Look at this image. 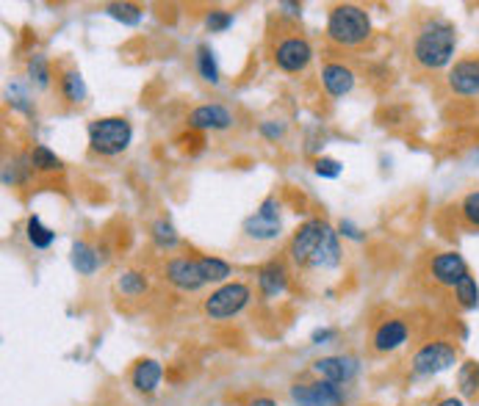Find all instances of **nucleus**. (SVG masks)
I'll return each instance as SVG.
<instances>
[{"label": "nucleus", "mask_w": 479, "mask_h": 406, "mask_svg": "<svg viewBox=\"0 0 479 406\" xmlns=\"http://www.w3.org/2000/svg\"><path fill=\"white\" fill-rule=\"evenodd\" d=\"M244 236L255 241H275L280 238V202L275 197L263 199L252 216L244 218Z\"/></svg>", "instance_id": "8"}, {"label": "nucleus", "mask_w": 479, "mask_h": 406, "mask_svg": "<svg viewBox=\"0 0 479 406\" xmlns=\"http://www.w3.org/2000/svg\"><path fill=\"white\" fill-rule=\"evenodd\" d=\"M28 78L39 86V89H47L50 86V62L42 55V53H34L28 58Z\"/></svg>", "instance_id": "29"}, {"label": "nucleus", "mask_w": 479, "mask_h": 406, "mask_svg": "<svg viewBox=\"0 0 479 406\" xmlns=\"http://www.w3.org/2000/svg\"><path fill=\"white\" fill-rule=\"evenodd\" d=\"M258 130H260L263 139L280 141V139L286 136V122H280V120H263V122L258 125Z\"/></svg>", "instance_id": "34"}, {"label": "nucleus", "mask_w": 479, "mask_h": 406, "mask_svg": "<svg viewBox=\"0 0 479 406\" xmlns=\"http://www.w3.org/2000/svg\"><path fill=\"white\" fill-rule=\"evenodd\" d=\"M457 345L452 340H427L415 348V354L410 360V373L424 379V376H438L457 365Z\"/></svg>", "instance_id": "5"}, {"label": "nucleus", "mask_w": 479, "mask_h": 406, "mask_svg": "<svg viewBox=\"0 0 479 406\" xmlns=\"http://www.w3.org/2000/svg\"><path fill=\"white\" fill-rule=\"evenodd\" d=\"M280 9H286L291 17H299V14H302V6H299V4H280Z\"/></svg>", "instance_id": "39"}, {"label": "nucleus", "mask_w": 479, "mask_h": 406, "mask_svg": "<svg viewBox=\"0 0 479 406\" xmlns=\"http://www.w3.org/2000/svg\"><path fill=\"white\" fill-rule=\"evenodd\" d=\"M457 50V28L444 17H427L413 34L410 55L418 70L438 72L452 64Z\"/></svg>", "instance_id": "2"}, {"label": "nucleus", "mask_w": 479, "mask_h": 406, "mask_svg": "<svg viewBox=\"0 0 479 406\" xmlns=\"http://www.w3.org/2000/svg\"><path fill=\"white\" fill-rule=\"evenodd\" d=\"M59 92H62V97L67 100V102H73V105H78V102H83L86 100V83H83V75L78 72V70H64L62 75H59Z\"/></svg>", "instance_id": "22"}, {"label": "nucleus", "mask_w": 479, "mask_h": 406, "mask_svg": "<svg viewBox=\"0 0 479 406\" xmlns=\"http://www.w3.org/2000/svg\"><path fill=\"white\" fill-rule=\"evenodd\" d=\"M161 379H164V368L158 360H142V362H136V368L131 373V384L142 395H152L158 387H161Z\"/></svg>", "instance_id": "18"}, {"label": "nucleus", "mask_w": 479, "mask_h": 406, "mask_svg": "<svg viewBox=\"0 0 479 406\" xmlns=\"http://www.w3.org/2000/svg\"><path fill=\"white\" fill-rule=\"evenodd\" d=\"M247 406H280L275 398H269V395H258V398H252Z\"/></svg>", "instance_id": "36"}, {"label": "nucleus", "mask_w": 479, "mask_h": 406, "mask_svg": "<svg viewBox=\"0 0 479 406\" xmlns=\"http://www.w3.org/2000/svg\"><path fill=\"white\" fill-rule=\"evenodd\" d=\"M275 67L288 72V75H297V72H305L308 64L313 62V47L305 36L299 34H291V36H283L278 44H275Z\"/></svg>", "instance_id": "7"}, {"label": "nucleus", "mask_w": 479, "mask_h": 406, "mask_svg": "<svg viewBox=\"0 0 479 406\" xmlns=\"http://www.w3.org/2000/svg\"><path fill=\"white\" fill-rule=\"evenodd\" d=\"M291 401L297 406H344V395H341L338 384H330L325 379L294 384Z\"/></svg>", "instance_id": "10"}, {"label": "nucleus", "mask_w": 479, "mask_h": 406, "mask_svg": "<svg viewBox=\"0 0 479 406\" xmlns=\"http://www.w3.org/2000/svg\"><path fill=\"white\" fill-rule=\"evenodd\" d=\"M25 238H28V244L34 249H50L53 241H56V232H53L50 227H44L39 216H28V221H25Z\"/></svg>", "instance_id": "24"}, {"label": "nucleus", "mask_w": 479, "mask_h": 406, "mask_svg": "<svg viewBox=\"0 0 479 406\" xmlns=\"http://www.w3.org/2000/svg\"><path fill=\"white\" fill-rule=\"evenodd\" d=\"M288 257L302 268H336L341 263L338 229H333L325 218H308L288 241Z\"/></svg>", "instance_id": "1"}, {"label": "nucleus", "mask_w": 479, "mask_h": 406, "mask_svg": "<svg viewBox=\"0 0 479 406\" xmlns=\"http://www.w3.org/2000/svg\"><path fill=\"white\" fill-rule=\"evenodd\" d=\"M230 125H233V113L220 102L197 105L189 113V128L191 130H228Z\"/></svg>", "instance_id": "14"}, {"label": "nucleus", "mask_w": 479, "mask_h": 406, "mask_svg": "<svg viewBox=\"0 0 479 406\" xmlns=\"http://www.w3.org/2000/svg\"><path fill=\"white\" fill-rule=\"evenodd\" d=\"M313 171L318 174V178H325V180H336V178H341L344 163L336 160V158H316Z\"/></svg>", "instance_id": "33"}, {"label": "nucleus", "mask_w": 479, "mask_h": 406, "mask_svg": "<svg viewBox=\"0 0 479 406\" xmlns=\"http://www.w3.org/2000/svg\"><path fill=\"white\" fill-rule=\"evenodd\" d=\"M460 216H463V221L468 224V227H474V229H479V188H474V191H468L463 199H460Z\"/></svg>", "instance_id": "31"}, {"label": "nucleus", "mask_w": 479, "mask_h": 406, "mask_svg": "<svg viewBox=\"0 0 479 406\" xmlns=\"http://www.w3.org/2000/svg\"><path fill=\"white\" fill-rule=\"evenodd\" d=\"M322 86L330 97H347L355 89V72L352 67L341 62H327L322 67Z\"/></svg>", "instance_id": "17"}, {"label": "nucleus", "mask_w": 479, "mask_h": 406, "mask_svg": "<svg viewBox=\"0 0 479 406\" xmlns=\"http://www.w3.org/2000/svg\"><path fill=\"white\" fill-rule=\"evenodd\" d=\"M70 260H73V268H75L81 276H92V274H97V268L103 266L100 252H97L89 241H75V244H73V252H70Z\"/></svg>", "instance_id": "19"}, {"label": "nucleus", "mask_w": 479, "mask_h": 406, "mask_svg": "<svg viewBox=\"0 0 479 406\" xmlns=\"http://www.w3.org/2000/svg\"><path fill=\"white\" fill-rule=\"evenodd\" d=\"M313 373L316 379H325L330 384H347L355 373H357V360L355 357H322L313 362Z\"/></svg>", "instance_id": "15"}, {"label": "nucleus", "mask_w": 479, "mask_h": 406, "mask_svg": "<svg viewBox=\"0 0 479 406\" xmlns=\"http://www.w3.org/2000/svg\"><path fill=\"white\" fill-rule=\"evenodd\" d=\"M150 238H152L155 249H161V252H172V249L181 244V236H178L175 224L167 221V218L152 221V227H150Z\"/></svg>", "instance_id": "21"}, {"label": "nucleus", "mask_w": 479, "mask_h": 406, "mask_svg": "<svg viewBox=\"0 0 479 406\" xmlns=\"http://www.w3.org/2000/svg\"><path fill=\"white\" fill-rule=\"evenodd\" d=\"M455 302L460 310H476L479 307V285L474 274H465L457 285H455Z\"/></svg>", "instance_id": "26"}, {"label": "nucleus", "mask_w": 479, "mask_h": 406, "mask_svg": "<svg viewBox=\"0 0 479 406\" xmlns=\"http://www.w3.org/2000/svg\"><path fill=\"white\" fill-rule=\"evenodd\" d=\"M435 406H465V403H463V398H457V395H446V398H441Z\"/></svg>", "instance_id": "37"}, {"label": "nucleus", "mask_w": 479, "mask_h": 406, "mask_svg": "<svg viewBox=\"0 0 479 406\" xmlns=\"http://www.w3.org/2000/svg\"><path fill=\"white\" fill-rule=\"evenodd\" d=\"M205 28L210 34H225L228 28H233V14L225 12V9H210L205 14Z\"/></svg>", "instance_id": "32"}, {"label": "nucleus", "mask_w": 479, "mask_h": 406, "mask_svg": "<svg viewBox=\"0 0 479 406\" xmlns=\"http://www.w3.org/2000/svg\"><path fill=\"white\" fill-rule=\"evenodd\" d=\"M117 290H120L122 296H128V299L144 296V294H147V274H144V271H136V268L122 271V274L117 276Z\"/></svg>", "instance_id": "25"}, {"label": "nucleus", "mask_w": 479, "mask_h": 406, "mask_svg": "<svg viewBox=\"0 0 479 406\" xmlns=\"http://www.w3.org/2000/svg\"><path fill=\"white\" fill-rule=\"evenodd\" d=\"M338 236H344V238H349V241H360V238H363L360 229H357L349 218H344V221L338 224Z\"/></svg>", "instance_id": "35"}, {"label": "nucleus", "mask_w": 479, "mask_h": 406, "mask_svg": "<svg viewBox=\"0 0 479 406\" xmlns=\"http://www.w3.org/2000/svg\"><path fill=\"white\" fill-rule=\"evenodd\" d=\"M164 279L183 290V294H194V290L205 287V276L200 271V257H189V255H178V257H170L164 263Z\"/></svg>", "instance_id": "9"}, {"label": "nucleus", "mask_w": 479, "mask_h": 406, "mask_svg": "<svg viewBox=\"0 0 479 406\" xmlns=\"http://www.w3.org/2000/svg\"><path fill=\"white\" fill-rule=\"evenodd\" d=\"M371 36V17L357 4H338L327 14V39L338 47H360Z\"/></svg>", "instance_id": "3"}, {"label": "nucleus", "mask_w": 479, "mask_h": 406, "mask_svg": "<svg viewBox=\"0 0 479 406\" xmlns=\"http://www.w3.org/2000/svg\"><path fill=\"white\" fill-rule=\"evenodd\" d=\"M457 390L463 398H476L479 395V362L476 360H465L457 368Z\"/></svg>", "instance_id": "27"}, {"label": "nucleus", "mask_w": 479, "mask_h": 406, "mask_svg": "<svg viewBox=\"0 0 479 406\" xmlns=\"http://www.w3.org/2000/svg\"><path fill=\"white\" fill-rule=\"evenodd\" d=\"M194 64H197V72L205 83L217 86L220 83V64H217V55L208 44H197L194 50Z\"/></svg>", "instance_id": "20"}, {"label": "nucleus", "mask_w": 479, "mask_h": 406, "mask_svg": "<svg viewBox=\"0 0 479 406\" xmlns=\"http://www.w3.org/2000/svg\"><path fill=\"white\" fill-rule=\"evenodd\" d=\"M133 141V128L125 116H103L89 125V147L97 155L114 158L122 155Z\"/></svg>", "instance_id": "4"}, {"label": "nucleus", "mask_w": 479, "mask_h": 406, "mask_svg": "<svg viewBox=\"0 0 479 406\" xmlns=\"http://www.w3.org/2000/svg\"><path fill=\"white\" fill-rule=\"evenodd\" d=\"M200 271H202V276H205V285H210V282H222V285H225V282L230 279V274H233V268H230L228 260L210 257V255L200 257Z\"/></svg>", "instance_id": "28"}, {"label": "nucleus", "mask_w": 479, "mask_h": 406, "mask_svg": "<svg viewBox=\"0 0 479 406\" xmlns=\"http://www.w3.org/2000/svg\"><path fill=\"white\" fill-rule=\"evenodd\" d=\"M249 302H252V287L247 282H225L202 302V313L210 321H228V318H236Z\"/></svg>", "instance_id": "6"}, {"label": "nucleus", "mask_w": 479, "mask_h": 406, "mask_svg": "<svg viewBox=\"0 0 479 406\" xmlns=\"http://www.w3.org/2000/svg\"><path fill=\"white\" fill-rule=\"evenodd\" d=\"M105 14L125 23V25H136L144 17L142 6H133V4H109V6H105Z\"/></svg>", "instance_id": "30"}, {"label": "nucleus", "mask_w": 479, "mask_h": 406, "mask_svg": "<svg viewBox=\"0 0 479 406\" xmlns=\"http://www.w3.org/2000/svg\"><path fill=\"white\" fill-rule=\"evenodd\" d=\"M288 287V271L280 260H269L258 268V290L263 299H278Z\"/></svg>", "instance_id": "16"}, {"label": "nucleus", "mask_w": 479, "mask_h": 406, "mask_svg": "<svg viewBox=\"0 0 479 406\" xmlns=\"http://www.w3.org/2000/svg\"><path fill=\"white\" fill-rule=\"evenodd\" d=\"M465 274H471V271H468V263H465V257H463L460 252H455V249L438 252V255H433V260H430V279H433L435 285H441V287H452V290H455V285H457Z\"/></svg>", "instance_id": "12"}, {"label": "nucleus", "mask_w": 479, "mask_h": 406, "mask_svg": "<svg viewBox=\"0 0 479 406\" xmlns=\"http://www.w3.org/2000/svg\"><path fill=\"white\" fill-rule=\"evenodd\" d=\"M446 86L457 97H479V58H460L446 72Z\"/></svg>", "instance_id": "13"}, {"label": "nucleus", "mask_w": 479, "mask_h": 406, "mask_svg": "<svg viewBox=\"0 0 479 406\" xmlns=\"http://www.w3.org/2000/svg\"><path fill=\"white\" fill-rule=\"evenodd\" d=\"M410 334L413 329L407 318H386L375 326V332H371V348H375L377 354H391L410 340Z\"/></svg>", "instance_id": "11"}, {"label": "nucleus", "mask_w": 479, "mask_h": 406, "mask_svg": "<svg viewBox=\"0 0 479 406\" xmlns=\"http://www.w3.org/2000/svg\"><path fill=\"white\" fill-rule=\"evenodd\" d=\"M28 160H31V169H34V171H42V174H56V171L64 169L62 158L53 152L47 144H36V147L28 152Z\"/></svg>", "instance_id": "23"}, {"label": "nucleus", "mask_w": 479, "mask_h": 406, "mask_svg": "<svg viewBox=\"0 0 479 406\" xmlns=\"http://www.w3.org/2000/svg\"><path fill=\"white\" fill-rule=\"evenodd\" d=\"M330 337H336V332H333V329H322V332H313V343H325V340H330Z\"/></svg>", "instance_id": "38"}]
</instances>
